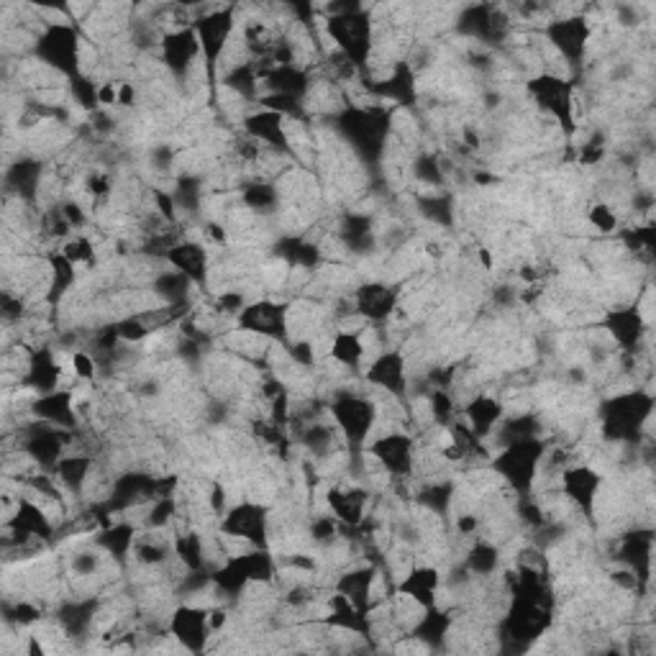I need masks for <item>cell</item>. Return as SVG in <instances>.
I'll return each instance as SVG.
<instances>
[{"mask_svg":"<svg viewBox=\"0 0 656 656\" xmlns=\"http://www.w3.org/2000/svg\"><path fill=\"white\" fill-rule=\"evenodd\" d=\"M244 203L249 208H255V211H267V208L278 206V190H274L270 183L246 185Z\"/></svg>","mask_w":656,"mask_h":656,"instance_id":"cell-35","label":"cell"},{"mask_svg":"<svg viewBox=\"0 0 656 656\" xmlns=\"http://www.w3.org/2000/svg\"><path fill=\"white\" fill-rule=\"evenodd\" d=\"M65 372L62 364H59L55 349L49 347H39V349H28V362H26V372L21 377V385L28 387V390L36 395H47L55 393L62 387Z\"/></svg>","mask_w":656,"mask_h":656,"instance_id":"cell-17","label":"cell"},{"mask_svg":"<svg viewBox=\"0 0 656 656\" xmlns=\"http://www.w3.org/2000/svg\"><path fill=\"white\" fill-rule=\"evenodd\" d=\"M352 303L362 320L379 324V320L390 318L395 305H398V288L385 285V282H367V285L356 288Z\"/></svg>","mask_w":656,"mask_h":656,"instance_id":"cell-23","label":"cell"},{"mask_svg":"<svg viewBox=\"0 0 656 656\" xmlns=\"http://www.w3.org/2000/svg\"><path fill=\"white\" fill-rule=\"evenodd\" d=\"M590 36L593 28L585 16H564L549 21L547 26V42L570 65H583L587 47H590Z\"/></svg>","mask_w":656,"mask_h":656,"instance_id":"cell-12","label":"cell"},{"mask_svg":"<svg viewBox=\"0 0 656 656\" xmlns=\"http://www.w3.org/2000/svg\"><path fill=\"white\" fill-rule=\"evenodd\" d=\"M221 534L226 539L244 541L251 549H270V511L255 501L231 505L223 513Z\"/></svg>","mask_w":656,"mask_h":656,"instance_id":"cell-9","label":"cell"},{"mask_svg":"<svg viewBox=\"0 0 656 656\" xmlns=\"http://www.w3.org/2000/svg\"><path fill=\"white\" fill-rule=\"evenodd\" d=\"M49 265V288H47V301L49 303H62V297L70 293L78 282V267L67 259L62 251H55L47 259Z\"/></svg>","mask_w":656,"mask_h":656,"instance_id":"cell-31","label":"cell"},{"mask_svg":"<svg viewBox=\"0 0 656 656\" xmlns=\"http://www.w3.org/2000/svg\"><path fill=\"white\" fill-rule=\"evenodd\" d=\"M36 57L44 67L74 80L82 74V42L78 28L67 21H47L34 42Z\"/></svg>","mask_w":656,"mask_h":656,"instance_id":"cell-6","label":"cell"},{"mask_svg":"<svg viewBox=\"0 0 656 656\" xmlns=\"http://www.w3.org/2000/svg\"><path fill=\"white\" fill-rule=\"evenodd\" d=\"M501 566V549L490 541H477L467 554V570L477 577H490Z\"/></svg>","mask_w":656,"mask_h":656,"instance_id":"cell-33","label":"cell"},{"mask_svg":"<svg viewBox=\"0 0 656 656\" xmlns=\"http://www.w3.org/2000/svg\"><path fill=\"white\" fill-rule=\"evenodd\" d=\"M139 528L131 520H118V524H108L103 531L95 536V547L114 562H126V557L131 554L133 541H137Z\"/></svg>","mask_w":656,"mask_h":656,"instance_id":"cell-29","label":"cell"},{"mask_svg":"<svg viewBox=\"0 0 656 656\" xmlns=\"http://www.w3.org/2000/svg\"><path fill=\"white\" fill-rule=\"evenodd\" d=\"M337 129L356 154L364 160H375L383 154L387 133H390V110L379 106L344 108L337 116Z\"/></svg>","mask_w":656,"mask_h":656,"instance_id":"cell-4","label":"cell"},{"mask_svg":"<svg viewBox=\"0 0 656 656\" xmlns=\"http://www.w3.org/2000/svg\"><path fill=\"white\" fill-rule=\"evenodd\" d=\"M274 574H278V564H274L270 549H251L223 559V564L211 574V585L223 598L226 595L238 598L249 587L272 583Z\"/></svg>","mask_w":656,"mask_h":656,"instance_id":"cell-1","label":"cell"},{"mask_svg":"<svg viewBox=\"0 0 656 656\" xmlns=\"http://www.w3.org/2000/svg\"><path fill=\"white\" fill-rule=\"evenodd\" d=\"M461 413H465V419H461V421H465L467 426L482 438V442L488 436L495 434L497 426H501L503 419H505L503 402L497 398H492V395H482V393L475 395V398L467 402Z\"/></svg>","mask_w":656,"mask_h":656,"instance_id":"cell-26","label":"cell"},{"mask_svg":"<svg viewBox=\"0 0 656 656\" xmlns=\"http://www.w3.org/2000/svg\"><path fill=\"white\" fill-rule=\"evenodd\" d=\"M364 379L372 387H377L379 393L390 395V398H406L408 393V364L406 354L400 349H387L385 354H379L375 362L370 364V370L364 372Z\"/></svg>","mask_w":656,"mask_h":656,"instance_id":"cell-16","label":"cell"},{"mask_svg":"<svg viewBox=\"0 0 656 656\" xmlns=\"http://www.w3.org/2000/svg\"><path fill=\"white\" fill-rule=\"evenodd\" d=\"M654 395L646 390L618 393L602 406V434L610 442L633 444L652 419Z\"/></svg>","mask_w":656,"mask_h":656,"instance_id":"cell-2","label":"cell"},{"mask_svg":"<svg viewBox=\"0 0 656 656\" xmlns=\"http://www.w3.org/2000/svg\"><path fill=\"white\" fill-rule=\"evenodd\" d=\"M160 47H162L164 67L175 74L188 72L192 62L198 59V55H203V49H200V42H198V34L192 26H180V28H175V32L164 34Z\"/></svg>","mask_w":656,"mask_h":656,"instance_id":"cell-21","label":"cell"},{"mask_svg":"<svg viewBox=\"0 0 656 656\" xmlns=\"http://www.w3.org/2000/svg\"><path fill=\"white\" fill-rule=\"evenodd\" d=\"M51 475H55V480L59 482V488L65 492H70V495H80V492H85L87 482H91L93 475V457L91 454H65L62 459H59V465L51 469Z\"/></svg>","mask_w":656,"mask_h":656,"instance_id":"cell-28","label":"cell"},{"mask_svg":"<svg viewBox=\"0 0 656 656\" xmlns=\"http://www.w3.org/2000/svg\"><path fill=\"white\" fill-rule=\"evenodd\" d=\"M198 34L200 49H203V57L208 67H213L221 62V57L226 55L229 39L234 34V9H215L211 13H206L203 19H198L192 24Z\"/></svg>","mask_w":656,"mask_h":656,"instance_id":"cell-14","label":"cell"},{"mask_svg":"<svg viewBox=\"0 0 656 656\" xmlns=\"http://www.w3.org/2000/svg\"><path fill=\"white\" fill-rule=\"evenodd\" d=\"M528 95L543 114H549L562 126L566 137H572L577 124H574V82L559 78L554 72H543L528 82Z\"/></svg>","mask_w":656,"mask_h":656,"instance_id":"cell-8","label":"cell"},{"mask_svg":"<svg viewBox=\"0 0 656 656\" xmlns=\"http://www.w3.org/2000/svg\"><path fill=\"white\" fill-rule=\"evenodd\" d=\"M367 503L370 492L356 484H337L326 492V505L331 511V516L337 518V524L347 528H356L367 518Z\"/></svg>","mask_w":656,"mask_h":656,"instance_id":"cell-20","label":"cell"},{"mask_svg":"<svg viewBox=\"0 0 656 656\" xmlns=\"http://www.w3.org/2000/svg\"><path fill=\"white\" fill-rule=\"evenodd\" d=\"M328 415H331L339 434L344 436L349 449H362L375 431L377 406L375 400L364 398V395L341 393L339 398L328 402Z\"/></svg>","mask_w":656,"mask_h":656,"instance_id":"cell-7","label":"cell"},{"mask_svg":"<svg viewBox=\"0 0 656 656\" xmlns=\"http://www.w3.org/2000/svg\"><path fill=\"white\" fill-rule=\"evenodd\" d=\"M164 262L173 265V270L185 274L192 285H203L208 280V251L198 242H177L169 246Z\"/></svg>","mask_w":656,"mask_h":656,"instance_id":"cell-25","label":"cell"},{"mask_svg":"<svg viewBox=\"0 0 656 656\" xmlns=\"http://www.w3.org/2000/svg\"><path fill=\"white\" fill-rule=\"evenodd\" d=\"M395 590L402 598H408L413 606H419L421 610H429L438 606V590H442V574H438L436 566L431 564H419L413 566L406 577L395 585Z\"/></svg>","mask_w":656,"mask_h":656,"instance_id":"cell-22","label":"cell"},{"mask_svg":"<svg viewBox=\"0 0 656 656\" xmlns=\"http://www.w3.org/2000/svg\"><path fill=\"white\" fill-rule=\"evenodd\" d=\"M452 629V616L449 610H442L438 606L423 610V616L415 623L413 636L419 641H426L429 646H442Z\"/></svg>","mask_w":656,"mask_h":656,"instance_id":"cell-32","label":"cell"},{"mask_svg":"<svg viewBox=\"0 0 656 656\" xmlns=\"http://www.w3.org/2000/svg\"><path fill=\"white\" fill-rule=\"evenodd\" d=\"M59 251H62V255L67 259H70V262L74 267L93 265L95 262V246H93V242L87 236H72V238H67L65 246Z\"/></svg>","mask_w":656,"mask_h":656,"instance_id":"cell-34","label":"cell"},{"mask_svg":"<svg viewBox=\"0 0 656 656\" xmlns=\"http://www.w3.org/2000/svg\"><path fill=\"white\" fill-rule=\"evenodd\" d=\"M602 326L608 328V333L613 337V341L623 349V352H636L641 347V339H644L646 333V320L641 316L636 305H631V308L608 311Z\"/></svg>","mask_w":656,"mask_h":656,"instance_id":"cell-24","label":"cell"},{"mask_svg":"<svg viewBox=\"0 0 656 656\" xmlns=\"http://www.w3.org/2000/svg\"><path fill=\"white\" fill-rule=\"evenodd\" d=\"M244 131L246 137L255 139L265 152L272 154H288L290 152V137L285 129V116L274 114V110H255V114H246L244 118Z\"/></svg>","mask_w":656,"mask_h":656,"instance_id":"cell-18","label":"cell"},{"mask_svg":"<svg viewBox=\"0 0 656 656\" xmlns=\"http://www.w3.org/2000/svg\"><path fill=\"white\" fill-rule=\"evenodd\" d=\"M236 324L249 337L282 341L288 337L290 311L285 303H274L270 297H262V301L246 303L244 311L236 316Z\"/></svg>","mask_w":656,"mask_h":656,"instance_id":"cell-10","label":"cell"},{"mask_svg":"<svg viewBox=\"0 0 656 656\" xmlns=\"http://www.w3.org/2000/svg\"><path fill=\"white\" fill-rule=\"evenodd\" d=\"M543 454H547V446L539 436L518 438V442L503 444V449L492 457L490 465L492 472L503 477L518 495H528L541 472Z\"/></svg>","mask_w":656,"mask_h":656,"instance_id":"cell-5","label":"cell"},{"mask_svg":"<svg viewBox=\"0 0 656 656\" xmlns=\"http://www.w3.org/2000/svg\"><path fill=\"white\" fill-rule=\"evenodd\" d=\"M326 34L339 47V55L352 67H364L372 57V21L360 5H339L328 11Z\"/></svg>","mask_w":656,"mask_h":656,"instance_id":"cell-3","label":"cell"},{"mask_svg":"<svg viewBox=\"0 0 656 656\" xmlns=\"http://www.w3.org/2000/svg\"><path fill=\"white\" fill-rule=\"evenodd\" d=\"M169 633L173 639L180 641V646L188 648L192 654L206 652L208 639H211L213 621H211V608H200L192 606V602H185V606L175 608V613L169 616Z\"/></svg>","mask_w":656,"mask_h":656,"instance_id":"cell-13","label":"cell"},{"mask_svg":"<svg viewBox=\"0 0 656 656\" xmlns=\"http://www.w3.org/2000/svg\"><path fill=\"white\" fill-rule=\"evenodd\" d=\"M5 621L16 623V625H32L36 621H42V610L34 606V602H16V606L5 608Z\"/></svg>","mask_w":656,"mask_h":656,"instance_id":"cell-37","label":"cell"},{"mask_svg":"<svg viewBox=\"0 0 656 656\" xmlns=\"http://www.w3.org/2000/svg\"><path fill=\"white\" fill-rule=\"evenodd\" d=\"M328 356L344 367L349 372H356L364 364V356H367V347H364L362 337L356 331H347V328H339L337 337L331 341V349H328Z\"/></svg>","mask_w":656,"mask_h":656,"instance_id":"cell-30","label":"cell"},{"mask_svg":"<svg viewBox=\"0 0 656 656\" xmlns=\"http://www.w3.org/2000/svg\"><path fill=\"white\" fill-rule=\"evenodd\" d=\"M98 360L91 352H85V349H80V352L72 354V372L74 377L82 379V383H93L95 377H98Z\"/></svg>","mask_w":656,"mask_h":656,"instance_id":"cell-36","label":"cell"},{"mask_svg":"<svg viewBox=\"0 0 656 656\" xmlns=\"http://www.w3.org/2000/svg\"><path fill=\"white\" fill-rule=\"evenodd\" d=\"M36 421L51 423V426L65 429V431H78L80 429V415L74 408V395L70 387H59L55 393L36 395V400L28 406Z\"/></svg>","mask_w":656,"mask_h":656,"instance_id":"cell-19","label":"cell"},{"mask_svg":"<svg viewBox=\"0 0 656 656\" xmlns=\"http://www.w3.org/2000/svg\"><path fill=\"white\" fill-rule=\"evenodd\" d=\"M375 566H360V570H347L339 574L337 593L347 595L356 608L372 616L375 602H372V587H375Z\"/></svg>","mask_w":656,"mask_h":656,"instance_id":"cell-27","label":"cell"},{"mask_svg":"<svg viewBox=\"0 0 656 656\" xmlns=\"http://www.w3.org/2000/svg\"><path fill=\"white\" fill-rule=\"evenodd\" d=\"M590 223L598 231H602V234H610V231L618 229V215L610 206L598 203V206H593V211H590Z\"/></svg>","mask_w":656,"mask_h":656,"instance_id":"cell-38","label":"cell"},{"mask_svg":"<svg viewBox=\"0 0 656 656\" xmlns=\"http://www.w3.org/2000/svg\"><path fill=\"white\" fill-rule=\"evenodd\" d=\"M367 457L375 459L393 480H406L415 472V442L400 431L372 438L367 444Z\"/></svg>","mask_w":656,"mask_h":656,"instance_id":"cell-11","label":"cell"},{"mask_svg":"<svg viewBox=\"0 0 656 656\" xmlns=\"http://www.w3.org/2000/svg\"><path fill=\"white\" fill-rule=\"evenodd\" d=\"M602 484V475L587 465H574L562 469V492L574 508L583 516H593L598 492Z\"/></svg>","mask_w":656,"mask_h":656,"instance_id":"cell-15","label":"cell"}]
</instances>
